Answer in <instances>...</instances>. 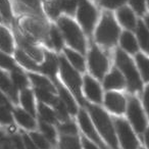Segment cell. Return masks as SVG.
I'll use <instances>...</instances> for the list:
<instances>
[{
    "label": "cell",
    "mask_w": 149,
    "mask_h": 149,
    "mask_svg": "<svg viewBox=\"0 0 149 149\" xmlns=\"http://www.w3.org/2000/svg\"><path fill=\"white\" fill-rule=\"evenodd\" d=\"M50 39H51V43L54 47L57 50L61 49L63 47V40H62V36L59 33L56 28H51L50 30Z\"/></svg>",
    "instance_id": "38"
},
{
    "label": "cell",
    "mask_w": 149,
    "mask_h": 149,
    "mask_svg": "<svg viewBox=\"0 0 149 149\" xmlns=\"http://www.w3.org/2000/svg\"><path fill=\"white\" fill-rule=\"evenodd\" d=\"M118 19L120 23L127 29L133 30L136 27V19H135L134 13L129 7L122 6L118 10Z\"/></svg>",
    "instance_id": "22"
},
{
    "label": "cell",
    "mask_w": 149,
    "mask_h": 149,
    "mask_svg": "<svg viewBox=\"0 0 149 149\" xmlns=\"http://www.w3.org/2000/svg\"><path fill=\"white\" fill-rule=\"evenodd\" d=\"M141 143H142L143 147H145L146 149H149V126L145 130V132L143 133L142 137H141Z\"/></svg>",
    "instance_id": "47"
},
{
    "label": "cell",
    "mask_w": 149,
    "mask_h": 149,
    "mask_svg": "<svg viewBox=\"0 0 149 149\" xmlns=\"http://www.w3.org/2000/svg\"><path fill=\"white\" fill-rule=\"evenodd\" d=\"M19 102L22 104V108L31 113L36 118L37 116V108L35 105V99H34V95L32 93L31 90L24 89L22 90L21 94H19Z\"/></svg>",
    "instance_id": "19"
},
{
    "label": "cell",
    "mask_w": 149,
    "mask_h": 149,
    "mask_svg": "<svg viewBox=\"0 0 149 149\" xmlns=\"http://www.w3.org/2000/svg\"><path fill=\"white\" fill-rule=\"evenodd\" d=\"M45 60H44L42 66H40V70L44 74H48L50 78L55 80V76L59 68V59L56 58L53 54L46 52Z\"/></svg>",
    "instance_id": "18"
},
{
    "label": "cell",
    "mask_w": 149,
    "mask_h": 149,
    "mask_svg": "<svg viewBox=\"0 0 149 149\" xmlns=\"http://www.w3.org/2000/svg\"><path fill=\"white\" fill-rule=\"evenodd\" d=\"M19 45L22 47V50L26 54H28L31 58H33L35 61H41L42 60L43 56H42L41 50H39L37 47L32 45L30 42L26 41L25 39H19Z\"/></svg>",
    "instance_id": "28"
},
{
    "label": "cell",
    "mask_w": 149,
    "mask_h": 149,
    "mask_svg": "<svg viewBox=\"0 0 149 149\" xmlns=\"http://www.w3.org/2000/svg\"><path fill=\"white\" fill-rule=\"evenodd\" d=\"M10 79L17 89H21V90L27 89L28 84L29 83H28V80H27V78H26V76L22 72V70H17L11 72Z\"/></svg>",
    "instance_id": "35"
},
{
    "label": "cell",
    "mask_w": 149,
    "mask_h": 149,
    "mask_svg": "<svg viewBox=\"0 0 149 149\" xmlns=\"http://www.w3.org/2000/svg\"><path fill=\"white\" fill-rule=\"evenodd\" d=\"M120 35V28L116 23L111 13L103 15L96 31V40L104 46H111L116 44Z\"/></svg>",
    "instance_id": "6"
},
{
    "label": "cell",
    "mask_w": 149,
    "mask_h": 149,
    "mask_svg": "<svg viewBox=\"0 0 149 149\" xmlns=\"http://www.w3.org/2000/svg\"><path fill=\"white\" fill-rule=\"evenodd\" d=\"M127 0H100V4L109 9L120 8L125 4Z\"/></svg>",
    "instance_id": "41"
},
{
    "label": "cell",
    "mask_w": 149,
    "mask_h": 149,
    "mask_svg": "<svg viewBox=\"0 0 149 149\" xmlns=\"http://www.w3.org/2000/svg\"><path fill=\"white\" fill-rule=\"evenodd\" d=\"M82 139V145H83V149H101L97 146L96 144H94L93 142H91L90 140H88L87 138H85L84 136L81 135Z\"/></svg>",
    "instance_id": "46"
},
{
    "label": "cell",
    "mask_w": 149,
    "mask_h": 149,
    "mask_svg": "<svg viewBox=\"0 0 149 149\" xmlns=\"http://www.w3.org/2000/svg\"><path fill=\"white\" fill-rule=\"evenodd\" d=\"M0 19H1V17H0Z\"/></svg>",
    "instance_id": "53"
},
{
    "label": "cell",
    "mask_w": 149,
    "mask_h": 149,
    "mask_svg": "<svg viewBox=\"0 0 149 149\" xmlns=\"http://www.w3.org/2000/svg\"><path fill=\"white\" fill-rule=\"evenodd\" d=\"M64 54H65L68 62L72 68H76L77 70H80V72L85 70V61H84L83 56L79 52L76 50L70 49V48H66V49H64Z\"/></svg>",
    "instance_id": "23"
},
{
    "label": "cell",
    "mask_w": 149,
    "mask_h": 149,
    "mask_svg": "<svg viewBox=\"0 0 149 149\" xmlns=\"http://www.w3.org/2000/svg\"><path fill=\"white\" fill-rule=\"evenodd\" d=\"M30 79L33 82V84L36 86V88L38 89H43V90H47V91H50L52 93H54L55 91V88L52 85V83L49 81L48 79H46L43 76H40V74H29Z\"/></svg>",
    "instance_id": "30"
},
{
    "label": "cell",
    "mask_w": 149,
    "mask_h": 149,
    "mask_svg": "<svg viewBox=\"0 0 149 149\" xmlns=\"http://www.w3.org/2000/svg\"><path fill=\"white\" fill-rule=\"evenodd\" d=\"M59 1L60 10L68 15H72L78 8V0H58Z\"/></svg>",
    "instance_id": "37"
},
{
    "label": "cell",
    "mask_w": 149,
    "mask_h": 149,
    "mask_svg": "<svg viewBox=\"0 0 149 149\" xmlns=\"http://www.w3.org/2000/svg\"><path fill=\"white\" fill-rule=\"evenodd\" d=\"M35 94L38 97V99L40 100V102H43V103L48 104V105H50V106H53L58 98V97H55L54 93H52V92L47 91V90H43V89H38V88L35 89Z\"/></svg>",
    "instance_id": "34"
},
{
    "label": "cell",
    "mask_w": 149,
    "mask_h": 149,
    "mask_svg": "<svg viewBox=\"0 0 149 149\" xmlns=\"http://www.w3.org/2000/svg\"><path fill=\"white\" fill-rule=\"evenodd\" d=\"M58 27L68 44L74 48L76 51L85 53V38L79 26L68 17H60L58 19Z\"/></svg>",
    "instance_id": "5"
},
{
    "label": "cell",
    "mask_w": 149,
    "mask_h": 149,
    "mask_svg": "<svg viewBox=\"0 0 149 149\" xmlns=\"http://www.w3.org/2000/svg\"><path fill=\"white\" fill-rule=\"evenodd\" d=\"M147 1H148V5H149V0H147Z\"/></svg>",
    "instance_id": "52"
},
{
    "label": "cell",
    "mask_w": 149,
    "mask_h": 149,
    "mask_svg": "<svg viewBox=\"0 0 149 149\" xmlns=\"http://www.w3.org/2000/svg\"><path fill=\"white\" fill-rule=\"evenodd\" d=\"M77 17L84 31L87 34L92 32L97 19V13L88 0H78Z\"/></svg>",
    "instance_id": "9"
},
{
    "label": "cell",
    "mask_w": 149,
    "mask_h": 149,
    "mask_svg": "<svg viewBox=\"0 0 149 149\" xmlns=\"http://www.w3.org/2000/svg\"><path fill=\"white\" fill-rule=\"evenodd\" d=\"M125 79L124 76L118 72V70H113L110 74H107V77L104 80V87L108 90L111 89H122L125 87Z\"/></svg>",
    "instance_id": "21"
},
{
    "label": "cell",
    "mask_w": 149,
    "mask_h": 149,
    "mask_svg": "<svg viewBox=\"0 0 149 149\" xmlns=\"http://www.w3.org/2000/svg\"><path fill=\"white\" fill-rule=\"evenodd\" d=\"M58 92H59V99L65 105L66 109L68 110L70 116H77L79 109H78L77 104L74 102V97L70 93V91L64 87H62L61 85H58Z\"/></svg>",
    "instance_id": "20"
},
{
    "label": "cell",
    "mask_w": 149,
    "mask_h": 149,
    "mask_svg": "<svg viewBox=\"0 0 149 149\" xmlns=\"http://www.w3.org/2000/svg\"><path fill=\"white\" fill-rule=\"evenodd\" d=\"M120 45L126 51L130 53H136L138 51V44L134 35L130 32H124L120 37Z\"/></svg>",
    "instance_id": "26"
},
{
    "label": "cell",
    "mask_w": 149,
    "mask_h": 149,
    "mask_svg": "<svg viewBox=\"0 0 149 149\" xmlns=\"http://www.w3.org/2000/svg\"><path fill=\"white\" fill-rule=\"evenodd\" d=\"M136 61L143 80L149 82V57H146L143 54H137Z\"/></svg>",
    "instance_id": "33"
},
{
    "label": "cell",
    "mask_w": 149,
    "mask_h": 149,
    "mask_svg": "<svg viewBox=\"0 0 149 149\" xmlns=\"http://www.w3.org/2000/svg\"><path fill=\"white\" fill-rule=\"evenodd\" d=\"M145 25H146L147 29H148V31H149V15H146V17H145Z\"/></svg>",
    "instance_id": "50"
},
{
    "label": "cell",
    "mask_w": 149,
    "mask_h": 149,
    "mask_svg": "<svg viewBox=\"0 0 149 149\" xmlns=\"http://www.w3.org/2000/svg\"><path fill=\"white\" fill-rule=\"evenodd\" d=\"M137 38L140 43V46L146 53L149 54V31L146 25L142 22L137 25Z\"/></svg>",
    "instance_id": "25"
},
{
    "label": "cell",
    "mask_w": 149,
    "mask_h": 149,
    "mask_svg": "<svg viewBox=\"0 0 149 149\" xmlns=\"http://www.w3.org/2000/svg\"><path fill=\"white\" fill-rule=\"evenodd\" d=\"M25 4L29 5V6L33 7V8H37L39 5V1L38 0H22Z\"/></svg>",
    "instance_id": "49"
},
{
    "label": "cell",
    "mask_w": 149,
    "mask_h": 149,
    "mask_svg": "<svg viewBox=\"0 0 149 149\" xmlns=\"http://www.w3.org/2000/svg\"><path fill=\"white\" fill-rule=\"evenodd\" d=\"M77 124H78V126H79L80 133H81L82 136H84L85 138H87L88 140L93 142L94 144L97 145L99 148L110 149L109 147L105 144L103 139L101 138L100 134L98 133V131L96 130L95 126H94V124L92 123L91 118H90L87 110L79 109V112H78V114H77Z\"/></svg>",
    "instance_id": "8"
},
{
    "label": "cell",
    "mask_w": 149,
    "mask_h": 149,
    "mask_svg": "<svg viewBox=\"0 0 149 149\" xmlns=\"http://www.w3.org/2000/svg\"><path fill=\"white\" fill-rule=\"evenodd\" d=\"M56 149H83L81 135H59Z\"/></svg>",
    "instance_id": "16"
},
{
    "label": "cell",
    "mask_w": 149,
    "mask_h": 149,
    "mask_svg": "<svg viewBox=\"0 0 149 149\" xmlns=\"http://www.w3.org/2000/svg\"><path fill=\"white\" fill-rule=\"evenodd\" d=\"M0 105L6 106V107L13 109V107H11V105H10V101H9V99L6 97V96H5V94L3 93L1 90H0Z\"/></svg>",
    "instance_id": "48"
},
{
    "label": "cell",
    "mask_w": 149,
    "mask_h": 149,
    "mask_svg": "<svg viewBox=\"0 0 149 149\" xmlns=\"http://www.w3.org/2000/svg\"><path fill=\"white\" fill-rule=\"evenodd\" d=\"M58 59H59V72L61 79L66 84L68 89H70V91L72 92L74 97L78 99V101L82 105H86L87 101L84 99L83 95H82V79L78 70L72 68L63 56L59 57Z\"/></svg>",
    "instance_id": "3"
},
{
    "label": "cell",
    "mask_w": 149,
    "mask_h": 149,
    "mask_svg": "<svg viewBox=\"0 0 149 149\" xmlns=\"http://www.w3.org/2000/svg\"><path fill=\"white\" fill-rule=\"evenodd\" d=\"M116 63L126 78L129 89L131 91L141 90L142 82H141L138 70H137L135 64L133 63L132 59L120 49L116 51Z\"/></svg>",
    "instance_id": "7"
},
{
    "label": "cell",
    "mask_w": 149,
    "mask_h": 149,
    "mask_svg": "<svg viewBox=\"0 0 149 149\" xmlns=\"http://www.w3.org/2000/svg\"><path fill=\"white\" fill-rule=\"evenodd\" d=\"M47 11L51 17H55L58 15L60 11V6H59V1H56V2H51L50 4L47 5Z\"/></svg>",
    "instance_id": "44"
},
{
    "label": "cell",
    "mask_w": 149,
    "mask_h": 149,
    "mask_svg": "<svg viewBox=\"0 0 149 149\" xmlns=\"http://www.w3.org/2000/svg\"><path fill=\"white\" fill-rule=\"evenodd\" d=\"M143 108L147 114V118L149 120V85L145 89L144 96H143Z\"/></svg>",
    "instance_id": "45"
},
{
    "label": "cell",
    "mask_w": 149,
    "mask_h": 149,
    "mask_svg": "<svg viewBox=\"0 0 149 149\" xmlns=\"http://www.w3.org/2000/svg\"><path fill=\"white\" fill-rule=\"evenodd\" d=\"M104 105L107 110L116 116L126 113L127 102L123 95L116 92H107L104 96Z\"/></svg>",
    "instance_id": "11"
},
{
    "label": "cell",
    "mask_w": 149,
    "mask_h": 149,
    "mask_svg": "<svg viewBox=\"0 0 149 149\" xmlns=\"http://www.w3.org/2000/svg\"><path fill=\"white\" fill-rule=\"evenodd\" d=\"M56 128H57L58 131V135H70V136L81 135L78 124L76 122H72V120L57 123Z\"/></svg>",
    "instance_id": "24"
},
{
    "label": "cell",
    "mask_w": 149,
    "mask_h": 149,
    "mask_svg": "<svg viewBox=\"0 0 149 149\" xmlns=\"http://www.w3.org/2000/svg\"><path fill=\"white\" fill-rule=\"evenodd\" d=\"M139 149H146V148H145V147H143L142 145H141V147H140V148H139Z\"/></svg>",
    "instance_id": "51"
},
{
    "label": "cell",
    "mask_w": 149,
    "mask_h": 149,
    "mask_svg": "<svg viewBox=\"0 0 149 149\" xmlns=\"http://www.w3.org/2000/svg\"><path fill=\"white\" fill-rule=\"evenodd\" d=\"M89 68L92 74L98 79H102L108 68V60L96 46H93L89 53Z\"/></svg>",
    "instance_id": "10"
},
{
    "label": "cell",
    "mask_w": 149,
    "mask_h": 149,
    "mask_svg": "<svg viewBox=\"0 0 149 149\" xmlns=\"http://www.w3.org/2000/svg\"><path fill=\"white\" fill-rule=\"evenodd\" d=\"M0 66L5 68V70H11V72L19 70L17 64H15V60L11 57H9L5 52L1 51V50H0Z\"/></svg>",
    "instance_id": "36"
},
{
    "label": "cell",
    "mask_w": 149,
    "mask_h": 149,
    "mask_svg": "<svg viewBox=\"0 0 149 149\" xmlns=\"http://www.w3.org/2000/svg\"><path fill=\"white\" fill-rule=\"evenodd\" d=\"M0 125L3 127L10 128L15 125V120L13 116V109L6 106L0 105Z\"/></svg>",
    "instance_id": "32"
},
{
    "label": "cell",
    "mask_w": 149,
    "mask_h": 149,
    "mask_svg": "<svg viewBox=\"0 0 149 149\" xmlns=\"http://www.w3.org/2000/svg\"><path fill=\"white\" fill-rule=\"evenodd\" d=\"M0 50L5 53H11L13 50V41L9 32L0 27Z\"/></svg>",
    "instance_id": "27"
},
{
    "label": "cell",
    "mask_w": 149,
    "mask_h": 149,
    "mask_svg": "<svg viewBox=\"0 0 149 149\" xmlns=\"http://www.w3.org/2000/svg\"><path fill=\"white\" fill-rule=\"evenodd\" d=\"M84 91L86 97L89 100L93 101L97 105L102 103V92L99 84L90 76H85L84 78Z\"/></svg>",
    "instance_id": "13"
},
{
    "label": "cell",
    "mask_w": 149,
    "mask_h": 149,
    "mask_svg": "<svg viewBox=\"0 0 149 149\" xmlns=\"http://www.w3.org/2000/svg\"><path fill=\"white\" fill-rule=\"evenodd\" d=\"M0 89L1 91L6 94L8 99H10L13 102L17 103L19 97H17V89L13 85L11 79H9L5 72L0 70Z\"/></svg>",
    "instance_id": "15"
},
{
    "label": "cell",
    "mask_w": 149,
    "mask_h": 149,
    "mask_svg": "<svg viewBox=\"0 0 149 149\" xmlns=\"http://www.w3.org/2000/svg\"><path fill=\"white\" fill-rule=\"evenodd\" d=\"M130 3L132 7L139 13L143 15L146 9V0H130Z\"/></svg>",
    "instance_id": "42"
},
{
    "label": "cell",
    "mask_w": 149,
    "mask_h": 149,
    "mask_svg": "<svg viewBox=\"0 0 149 149\" xmlns=\"http://www.w3.org/2000/svg\"><path fill=\"white\" fill-rule=\"evenodd\" d=\"M21 134L24 141V145H25V149H38L36 147L35 143L32 140V138L30 137L29 133L26 132V131H21Z\"/></svg>",
    "instance_id": "43"
},
{
    "label": "cell",
    "mask_w": 149,
    "mask_h": 149,
    "mask_svg": "<svg viewBox=\"0 0 149 149\" xmlns=\"http://www.w3.org/2000/svg\"><path fill=\"white\" fill-rule=\"evenodd\" d=\"M126 116V120H128L129 124L132 126V128L141 139L143 133L149 126V120L144 108L142 107L137 98L131 97L129 99L127 103Z\"/></svg>",
    "instance_id": "4"
},
{
    "label": "cell",
    "mask_w": 149,
    "mask_h": 149,
    "mask_svg": "<svg viewBox=\"0 0 149 149\" xmlns=\"http://www.w3.org/2000/svg\"><path fill=\"white\" fill-rule=\"evenodd\" d=\"M37 130L55 147L56 149V145H57V141H58V131L56 128V125H52L49 123L46 122H42V120H38V128Z\"/></svg>",
    "instance_id": "14"
},
{
    "label": "cell",
    "mask_w": 149,
    "mask_h": 149,
    "mask_svg": "<svg viewBox=\"0 0 149 149\" xmlns=\"http://www.w3.org/2000/svg\"><path fill=\"white\" fill-rule=\"evenodd\" d=\"M13 116L15 123L19 125L22 131L26 132H32L37 130L38 128V120L31 113L26 111L23 108H13Z\"/></svg>",
    "instance_id": "12"
},
{
    "label": "cell",
    "mask_w": 149,
    "mask_h": 149,
    "mask_svg": "<svg viewBox=\"0 0 149 149\" xmlns=\"http://www.w3.org/2000/svg\"><path fill=\"white\" fill-rule=\"evenodd\" d=\"M37 116L38 120L49 123L52 125H56L58 123V118L54 108L48 104L43 103V102H39V104H38Z\"/></svg>",
    "instance_id": "17"
},
{
    "label": "cell",
    "mask_w": 149,
    "mask_h": 149,
    "mask_svg": "<svg viewBox=\"0 0 149 149\" xmlns=\"http://www.w3.org/2000/svg\"><path fill=\"white\" fill-rule=\"evenodd\" d=\"M0 15L6 22L11 21V8L8 0H0Z\"/></svg>",
    "instance_id": "39"
},
{
    "label": "cell",
    "mask_w": 149,
    "mask_h": 149,
    "mask_svg": "<svg viewBox=\"0 0 149 149\" xmlns=\"http://www.w3.org/2000/svg\"><path fill=\"white\" fill-rule=\"evenodd\" d=\"M116 139L120 149H139L142 145L140 137L137 135L129 122L125 118L116 116L113 118Z\"/></svg>",
    "instance_id": "2"
},
{
    "label": "cell",
    "mask_w": 149,
    "mask_h": 149,
    "mask_svg": "<svg viewBox=\"0 0 149 149\" xmlns=\"http://www.w3.org/2000/svg\"><path fill=\"white\" fill-rule=\"evenodd\" d=\"M25 27L29 30L30 33H32L35 36H41L43 34V28H42L41 24L35 21H27L25 24Z\"/></svg>",
    "instance_id": "40"
},
{
    "label": "cell",
    "mask_w": 149,
    "mask_h": 149,
    "mask_svg": "<svg viewBox=\"0 0 149 149\" xmlns=\"http://www.w3.org/2000/svg\"><path fill=\"white\" fill-rule=\"evenodd\" d=\"M38 149H55V147L41 134L38 130L28 132Z\"/></svg>",
    "instance_id": "31"
},
{
    "label": "cell",
    "mask_w": 149,
    "mask_h": 149,
    "mask_svg": "<svg viewBox=\"0 0 149 149\" xmlns=\"http://www.w3.org/2000/svg\"><path fill=\"white\" fill-rule=\"evenodd\" d=\"M15 56H17V60L19 63H21L23 66L27 68L30 70H40V66L36 63V61L33 58L30 57L28 54H26L22 49H17L15 52Z\"/></svg>",
    "instance_id": "29"
},
{
    "label": "cell",
    "mask_w": 149,
    "mask_h": 149,
    "mask_svg": "<svg viewBox=\"0 0 149 149\" xmlns=\"http://www.w3.org/2000/svg\"><path fill=\"white\" fill-rule=\"evenodd\" d=\"M87 112L91 118L92 123L95 126L96 130L100 134L105 144L110 149H120L116 139V128H114L113 118L107 113L105 109L95 104L86 103Z\"/></svg>",
    "instance_id": "1"
}]
</instances>
